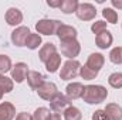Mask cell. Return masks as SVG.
<instances>
[{
	"instance_id": "35",
	"label": "cell",
	"mask_w": 122,
	"mask_h": 120,
	"mask_svg": "<svg viewBox=\"0 0 122 120\" xmlns=\"http://www.w3.org/2000/svg\"><path fill=\"white\" fill-rule=\"evenodd\" d=\"M50 120H62V117H61L60 113H53L51 115V119Z\"/></svg>"
},
{
	"instance_id": "32",
	"label": "cell",
	"mask_w": 122,
	"mask_h": 120,
	"mask_svg": "<svg viewBox=\"0 0 122 120\" xmlns=\"http://www.w3.org/2000/svg\"><path fill=\"white\" fill-rule=\"evenodd\" d=\"M14 120H34V119H33V115L26 113V112H21V113H17V116H16Z\"/></svg>"
},
{
	"instance_id": "34",
	"label": "cell",
	"mask_w": 122,
	"mask_h": 120,
	"mask_svg": "<svg viewBox=\"0 0 122 120\" xmlns=\"http://www.w3.org/2000/svg\"><path fill=\"white\" fill-rule=\"evenodd\" d=\"M111 4H112V7L122 10V0H111Z\"/></svg>"
},
{
	"instance_id": "24",
	"label": "cell",
	"mask_w": 122,
	"mask_h": 120,
	"mask_svg": "<svg viewBox=\"0 0 122 120\" xmlns=\"http://www.w3.org/2000/svg\"><path fill=\"white\" fill-rule=\"evenodd\" d=\"M102 16L107 20V23H109V24H117L118 23V13L112 7H105L102 10Z\"/></svg>"
},
{
	"instance_id": "27",
	"label": "cell",
	"mask_w": 122,
	"mask_h": 120,
	"mask_svg": "<svg viewBox=\"0 0 122 120\" xmlns=\"http://www.w3.org/2000/svg\"><path fill=\"white\" fill-rule=\"evenodd\" d=\"M13 68L11 65V60L10 57L4 55V54H0V74L1 75H6L7 72H10Z\"/></svg>"
},
{
	"instance_id": "33",
	"label": "cell",
	"mask_w": 122,
	"mask_h": 120,
	"mask_svg": "<svg viewBox=\"0 0 122 120\" xmlns=\"http://www.w3.org/2000/svg\"><path fill=\"white\" fill-rule=\"evenodd\" d=\"M61 1L62 0H47V6L48 7H53V9H60Z\"/></svg>"
},
{
	"instance_id": "19",
	"label": "cell",
	"mask_w": 122,
	"mask_h": 120,
	"mask_svg": "<svg viewBox=\"0 0 122 120\" xmlns=\"http://www.w3.org/2000/svg\"><path fill=\"white\" fill-rule=\"evenodd\" d=\"M14 88V82L11 78L6 76V75H1L0 74V100L3 99L4 93H10Z\"/></svg>"
},
{
	"instance_id": "8",
	"label": "cell",
	"mask_w": 122,
	"mask_h": 120,
	"mask_svg": "<svg viewBox=\"0 0 122 120\" xmlns=\"http://www.w3.org/2000/svg\"><path fill=\"white\" fill-rule=\"evenodd\" d=\"M29 71H30V69H29V65H27L26 62H17V64L11 68V71H10L13 82H16V83L24 82L26 78H27Z\"/></svg>"
},
{
	"instance_id": "20",
	"label": "cell",
	"mask_w": 122,
	"mask_h": 120,
	"mask_svg": "<svg viewBox=\"0 0 122 120\" xmlns=\"http://www.w3.org/2000/svg\"><path fill=\"white\" fill-rule=\"evenodd\" d=\"M44 65H46L47 72H50V74L57 72V71L60 69V66H61V55L58 54V52H57V54H54V55L47 61Z\"/></svg>"
},
{
	"instance_id": "2",
	"label": "cell",
	"mask_w": 122,
	"mask_h": 120,
	"mask_svg": "<svg viewBox=\"0 0 122 120\" xmlns=\"http://www.w3.org/2000/svg\"><path fill=\"white\" fill-rule=\"evenodd\" d=\"M81 64L77 60H67L62 64V68L60 71V78L62 81H71L80 75Z\"/></svg>"
},
{
	"instance_id": "4",
	"label": "cell",
	"mask_w": 122,
	"mask_h": 120,
	"mask_svg": "<svg viewBox=\"0 0 122 120\" xmlns=\"http://www.w3.org/2000/svg\"><path fill=\"white\" fill-rule=\"evenodd\" d=\"M61 55L68 58V60H75L80 52H81V44L78 40H71V41H64L60 44Z\"/></svg>"
},
{
	"instance_id": "5",
	"label": "cell",
	"mask_w": 122,
	"mask_h": 120,
	"mask_svg": "<svg viewBox=\"0 0 122 120\" xmlns=\"http://www.w3.org/2000/svg\"><path fill=\"white\" fill-rule=\"evenodd\" d=\"M75 14L81 21H92L97 17V9L91 3H80Z\"/></svg>"
},
{
	"instance_id": "16",
	"label": "cell",
	"mask_w": 122,
	"mask_h": 120,
	"mask_svg": "<svg viewBox=\"0 0 122 120\" xmlns=\"http://www.w3.org/2000/svg\"><path fill=\"white\" fill-rule=\"evenodd\" d=\"M54 54H57V47L53 42H46L44 45H41L40 51H38V58L41 62H47Z\"/></svg>"
},
{
	"instance_id": "18",
	"label": "cell",
	"mask_w": 122,
	"mask_h": 120,
	"mask_svg": "<svg viewBox=\"0 0 122 120\" xmlns=\"http://www.w3.org/2000/svg\"><path fill=\"white\" fill-rule=\"evenodd\" d=\"M104 110L109 120H122V107L118 103H108Z\"/></svg>"
},
{
	"instance_id": "12",
	"label": "cell",
	"mask_w": 122,
	"mask_h": 120,
	"mask_svg": "<svg viewBox=\"0 0 122 120\" xmlns=\"http://www.w3.org/2000/svg\"><path fill=\"white\" fill-rule=\"evenodd\" d=\"M104 64H105V57H104L102 54H99V52H92V54H90V57H88L85 65H87L90 69H92V71H95V72L99 74V71L102 69Z\"/></svg>"
},
{
	"instance_id": "10",
	"label": "cell",
	"mask_w": 122,
	"mask_h": 120,
	"mask_svg": "<svg viewBox=\"0 0 122 120\" xmlns=\"http://www.w3.org/2000/svg\"><path fill=\"white\" fill-rule=\"evenodd\" d=\"M57 93H58V89H57V85H56L54 82H44V83L37 89V95H38L43 100H47V102H50Z\"/></svg>"
},
{
	"instance_id": "1",
	"label": "cell",
	"mask_w": 122,
	"mask_h": 120,
	"mask_svg": "<svg viewBox=\"0 0 122 120\" xmlns=\"http://www.w3.org/2000/svg\"><path fill=\"white\" fill-rule=\"evenodd\" d=\"M107 97H108V90L102 85H87V86H84V92L81 96V99L88 105H99V103L105 102Z\"/></svg>"
},
{
	"instance_id": "7",
	"label": "cell",
	"mask_w": 122,
	"mask_h": 120,
	"mask_svg": "<svg viewBox=\"0 0 122 120\" xmlns=\"http://www.w3.org/2000/svg\"><path fill=\"white\" fill-rule=\"evenodd\" d=\"M68 106H71V100H70L65 95L60 93V92L50 100V109H51L54 113H61V112H64Z\"/></svg>"
},
{
	"instance_id": "28",
	"label": "cell",
	"mask_w": 122,
	"mask_h": 120,
	"mask_svg": "<svg viewBox=\"0 0 122 120\" xmlns=\"http://www.w3.org/2000/svg\"><path fill=\"white\" fill-rule=\"evenodd\" d=\"M80 76L82 79H85V81H92V79H95L98 76V72L90 69L87 65H81V68H80Z\"/></svg>"
},
{
	"instance_id": "26",
	"label": "cell",
	"mask_w": 122,
	"mask_h": 120,
	"mask_svg": "<svg viewBox=\"0 0 122 120\" xmlns=\"http://www.w3.org/2000/svg\"><path fill=\"white\" fill-rule=\"evenodd\" d=\"M108 83L114 89H122V72H114L108 76Z\"/></svg>"
},
{
	"instance_id": "29",
	"label": "cell",
	"mask_w": 122,
	"mask_h": 120,
	"mask_svg": "<svg viewBox=\"0 0 122 120\" xmlns=\"http://www.w3.org/2000/svg\"><path fill=\"white\" fill-rule=\"evenodd\" d=\"M109 61L115 65H122V47H115L111 50Z\"/></svg>"
},
{
	"instance_id": "13",
	"label": "cell",
	"mask_w": 122,
	"mask_h": 120,
	"mask_svg": "<svg viewBox=\"0 0 122 120\" xmlns=\"http://www.w3.org/2000/svg\"><path fill=\"white\" fill-rule=\"evenodd\" d=\"M82 92H84V85L81 82H71L65 88V96L70 100H77L82 96Z\"/></svg>"
},
{
	"instance_id": "9",
	"label": "cell",
	"mask_w": 122,
	"mask_h": 120,
	"mask_svg": "<svg viewBox=\"0 0 122 120\" xmlns=\"http://www.w3.org/2000/svg\"><path fill=\"white\" fill-rule=\"evenodd\" d=\"M56 35L58 37L60 42L64 41H71V40H77V35H78V31L75 27L72 26H68V24H61L58 27V30L56 32Z\"/></svg>"
},
{
	"instance_id": "31",
	"label": "cell",
	"mask_w": 122,
	"mask_h": 120,
	"mask_svg": "<svg viewBox=\"0 0 122 120\" xmlns=\"http://www.w3.org/2000/svg\"><path fill=\"white\" fill-rule=\"evenodd\" d=\"M92 120H109L104 109H98L92 113Z\"/></svg>"
},
{
	"instance_id": "17",
	"label": "cell",
	"mask_w": 122,
	"mask_h": 120,
	"mask_svg": "<svg viewBox=\"0 0 122 120\" xmlns=\"http://www.w3.org/2000/svg\"><path fill=\"white\" fill-rule=\"evenodd\" d=\"M16 117V107L10 102L0 103V120H13Z\"/></svg>"
},
{
	"instance_id": "6",
	"label": "cell",
	"mask_w": 122,
	"mask_h": 120,
	"mask_svg": "<svg viewBox=\"0 0 122 120\" xmlns=\"http://www.w3.org/2000/svg\"><path fill=\"white\" fill-rule=\"evenodd\" d=\"M31 34V31L29 27H26V26H20V27H16L13 32H11V42H13V45H16V47H24L26 45V40H27V37Z\"/></svg>"
},
{
	"instance_id": "15",
	"label": "cell",
	"mask_w": 122,
	"mask_h": 120,
	"mask_svg": "<svg viewBox=\"0 0 122 120\" xmlns=\"http://www.w3.org/2000/svg\"><path fill=\"white\" fill-rule=\"evenodd\" d=\"M27 83H29V86H30L31 89L37 90L44 82H46V78H44V75L43 74H40L38 71H29V74H27Z\"/></svg>"
},
{
	"instance_id": "25",
	"label": "cell",
	"mask_w": 122,
	"mask_h": 120,
	"mask_svg": "<svg viewBox=\"0 0 122 120\" xmlns=\"http://www.w3.org/2000/svg\"><path fill=\"white\" fill-rule=\"evenodd\" d=\"M51 112L47 107H37L33 113V119L34 120H50L51 119Z\"/></svg>"
},
{
	"instance_id": "14",
	"label": "cell",
	"mask_w": 122,
	"mask_h": 120,
	"mask_svg": "<svg viewBox=\"0 0 122 120\" xmlns=\"http://www.w3.org/2000/svg\"><path fill=\"white\" fill-rule=\"evenodd\" d=\"M112 42H114V37H112L111 31L107 30L104 32H101V34H98V35H95V44H97V47L99 50L109 48L112 45Z\"/></svg>"
},
{
	"instance_id": "21",
	"label": "cell",
	"mask_w": 122,
	"mask_h": 120,
	"mask_svg": "<svg viewBox=\"0 0 122 120\" xmlns=\"http://www.w3.org/2000/svg\"><path fill=\"white\" fill-rule=\"evenodd\" d=\"M62 116H64V120H81L82 119V113L78 107L75 106H68L64 112H62Z\"/></svg>"
},
{
	"instance_id": "30",
	"label": "cell",
	"mask_w": 122,
	"mask_h": 120,
	"mask_svg": "<svg viewBox=\"0 0 122 120\" xmlns=\"http://www.w3.org/2000/svg\"><path fill=\"white\" fill-rule=\"evenodd\" d=\"M107 24L108 23H105L104 20H98V21H95V23H92L91 26V31L94 34H101V32H104V31H107Z\"/></svg>"
},
{
	"instance_id": "11",
	"label": "cell",
	"mask_w": 122,
	"mask_h": 120,
	"mask_svg": "<svg viewBox=\"0 0 122 120\" xmlns=\"http://www.w3.org/2000/svg\"><path fill=\"white\" fill-rule=\"evenodd\" d=\"M4 20L11 27H20V24L23 23V13L17 7H10L4 14Z\"/></svg>"
},
{
	"instance_id": "23",
	"label": "cell",
	"mask_w": 122,
	"mask_h": 120,
	"mask_svg": "<svg viewBox=\"0 0 122 120\" xmlns=\"http://www.w3.org/2000/svg\"><path fill=\"white\" fill-rule=\"evenodd\" d=\"M41 42H43L41 35L37 34V32H31L30 35L27 37V40H26V45L24 47H27L29 50H37L41 45Z\"/></svg>"
},
{
	"instance_id": "3",
	"label": "cell",
	"mask_w": 122,
	"mask_h": 120,
	"mask_svg": "<svg viewBox=\"0 0 122 120\" xmlns=\"http://www.w3.org/2000/svg\"><path fill=\"white\" fill-rule=\"evenodd\" d=\"M61 24L62 23L58 20L41 18L36 23V31H37V34H43V35H56V32Z\"/></svg>"
},
{
	"instance_id": "22",
	"label": "cell",
	"mask_w": 122,
	"mask_h": 120,
	"mask_svg": "<svg viewBox=\"0 0 122 120\" xmlns=\"http://www.w3.org/2000/svg\"><path fill=\"white\" fill-rule=\"evenodd\" d=\"M78 4H80L78 0H62L61 6H60V10L64 14H72V13L77 11Z\"/></svg>"
}]
</instances>
